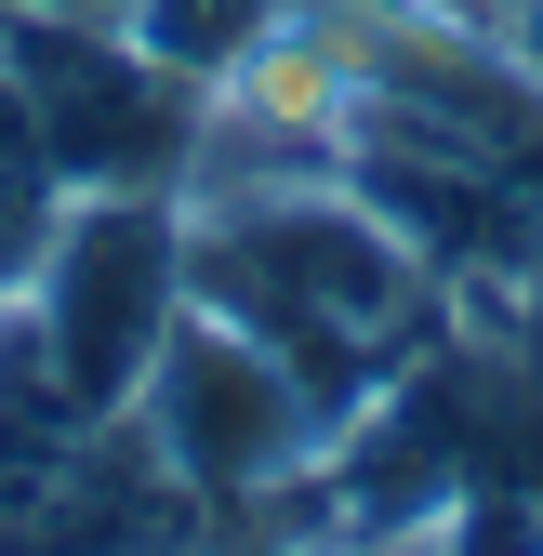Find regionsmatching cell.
Wrapping results in <instances>:
<instances>
[{
  "label": "cell",
  "mask_w": 543,
  "mask_h": 556,
  "mask_svg": "<svg viewBox=\"0 0 543 556\" xmlns=\"http://www.w3.org/2000/svg\"><path fill=\"white\" fill-rule=\"evenodd\" d=\"M132 425L160 438V464H173L213 517H226V504H239V517H279L292 477H305L318 438H331V410L265 358L252 331H226L213 305H186V318L160 331L147 384H132Z\"/></svg>",
  "instance_id": "cell-3"
},
{
  "label": "cell",
  "mask_w": 543,
  "mask_h": 556,
  "mask_svg": "<svg viewBox=\"0 0 543 556\" xmlns=\"http://www.w3.org/2000/svg\"><path fill=\"white\" fill-rule=\"evenodd\" d=\"M0 14H119L132 27V0H0Z\"/></svg>",
  "instance_id": "cell-5"
},
{
  "label": "cell",
  "mask_w": 543,
  "mask_h": 556,
  "mask_svg": "<svg viewBox=\"0 0 543 556\" xmlns=\"http://www.w3.org/2000/svg\"><path fill=\"white\" fill-rule=\"evenodd\" d=\"M186 305L252 331L331 425L438 344V265L345 173H199L186 186Z\"/></svg>",
  "instance_id": "cell-1"
},
{
  "label": "cell",
  "mask_w": 543,
  "mask_h": 556,
  "mask_svg": "<svg viewBox=\"0 0 543 556\" xmlns=\"http://www.w3.org/2000/svg\"><path fill=\"white\" fill-rule=\"evenodd\" d=\"M14 305L40 318V344L93 410H132L160 331L186 318V186H66Z\"/></svg>",
  "instance_id": "cell-2"
},
{
  "label": "cell",
  "mask_w": 543,
  "mask_h": 556,
  "mask_svg": "<svg viewBox=\"0 0 543 556\" xmlns=\"http://www.w3.org/2000/svg\"><path fill=\"white\" fill-rule=\"evenodd\" d=\"M279 14L292 0H132V40H147L160 66H186V80H226Z\"/></svg>",
  "instance_id": "cell-4"
}]
</instances>
